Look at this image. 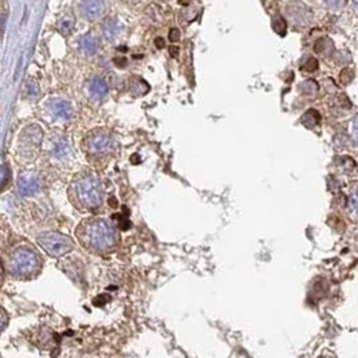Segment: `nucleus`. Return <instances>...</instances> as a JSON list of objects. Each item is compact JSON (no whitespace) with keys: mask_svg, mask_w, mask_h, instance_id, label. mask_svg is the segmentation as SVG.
<instances>
[{"mask_svg":"<svg viewBox=\"0 0 358 358\" xmlns=\"http://www.w3.org/2000/svg\"><path fill=\"white\" fill-rule=\"evenodd\" d=\"M75 239L90 254L103 255L117 248L120 243V233L110 220L103 217L90 216L76 225Z\"/></svg>","mask_w":358,"mask_h":358,"instance_id":"nucleus-1","label":"nucleus"},{"mask_svg":"<svg viewBox=\"0 0 358 358\" xmlns=\"http://www.w3.org/2000/svg\"><path fill=\"white\" fill-rule=\"evenodd\" d=\"M67 197L72 207H75L78 211L93 212L99 210L105 200L102 183L93 172H79L70 181Z\"/></svg>","mask_w":358,"mask_h":358,"instance_id":"nucleus-2","label":"nucleus"},{"mask_svg":"<svg viewBox=\"0 0 358 358\" xmlns=\"http://www.w3.org/2000/svg\"><path fill=\"white\" fill-rule=\"evenodd\" d=\"M85 157L94 167H105L118 152V142L114 133L107 128H96L90 130L81 142Z\"/></svg>","mask_w":358,"mask_h":358,"instance_id":"nucleus-3","label":"nucleus"},{"mask_svg":"<svg viewBox=\"0 0 358 358\" xmlns=\"http://www.w3.org/2000/svg\"><path fill=\"white\" fill-rule=\"evenodd\" d=\"M3 264L7 268L8 274L11 275V278L23 282L38 278L45 266L41 254L28 246H19L14 248L7 255Z\"/></svg>","mask_w":358,"mask_h":358,"instance_id":"nucleus-4","label":"nucleus"},{"mask_svg":"<svg viewBox=\"0 0 358 358\" xmlns=\"http://www.w3.org/2000/svg\"><path fill=\"white\" fill-rule=\"evenodd\" d=\"M43 142V129L36 124L22 129L16 141V154L22 161H34L39 154Z\"/></svg>","mask_w":358,"mask_h":358,"instance_id":"nucleus-5","label":"nucleus"},{"mask_svg":"<svg viewBox=\"0 0 358 358\" xmlns=\"http://www.w3.org/2000/svg\"><path fill=\"white\" fill-rule=\"evenodd\" d=\"M39 247L51 258H62L74 251L75 242L65 233L58 231H46L36 237Z\"/></svg>","mask_w":358,"mask_h":358,"instance_id":"nucleus-6","label":"nucleus"},{"mask_svg":"<svg viewBox=\"0 0 358 358\" xmlns=\"http://www.w3.org/2000/svg\"><path fill=\"white\" fill-rule=\"evenodd\" d=\"M45 120L54 124H67L74 117L72 105L62 98H50L42 107Z\"/></svg>","mask_w":358,"mask_h":358,"instance_id":"nucleus-7","label":"nucleus"},{"mask_svg":"<svg viewBox=\"0 0 358 358\" xmlns=\"http://www.w3.org/2000/svg\"><path fill=\"white\" fill-rule=\"evenodd\" d=\"M46 154L53 163L61 165H69L70 161L74 158L71 145L67 141V138L61 134L51 136L47 141Z\"/></svg>","mask_w":358,"mask_h":358,"instance_id":"nucleus-8","label":"nucleus"},{"mask_svg":"<svg viewBox=\"0 0 358 358\" xmlns=\"http://www.w3.org/2000/svg\"><path fill=\"white\" fill-rule=\"evenodd\" d=\"M16 188H18V193L20 196L31 197L42 189V180L35 172H20L18 181H16Z\"/></svg>","mask_w":358,"mask_h":358,"instance_id":"nucleus-9","label":"nucleus"},{"mask_svg":"<svg viewBox=\"0 0 358 358\" xmlns=\"http://www.w3.org/2000/svg\"><path fill=\"white\" fill-rule=\"evenodd\" d=\"M85 93H86L89 102L94 103V105H101L106 99L107 93H109V86H107L106 81L103 79V78L94 76L86 85Z\"/></svg>","mask_w":358,"mask_h":358,"instance_id":"nucleus-10","label":"nucleus"},{"mask_svg":"<svg viewBox=\"0 0 358 358\" xmlns=\"http://www.w3.org/2000/svg\"><path fill=\"white\" fill-rule=\"evenodd\" d=\"M106 8L105 0H84L79 6L81 14L89 20H96L103 15Z\"/></svg>","mask_w":358,"mask_h":358,"instance_id":"nucleus-11","label":"nucleus"},{"mask_svg":"<svg viewBox=\"0 0 358 358\" xmlns=\"http://www.w3.org/2000/svg\"><path fill=\"white\" fill-rule=\"evenodd\" d=\"M128 90L133 97H142L150 90L146 81L142 79L141 76L133 75L128 82Z\"/></svg>","mask_w":358,"mask_h":358,"instance_id":"nucleus-12","label":"nucleus"},{"mask_svg":"<svg viewBox=\"0 0 358 358\" xmlns=\"http://www.w3.org/2000/svg\"><path fill=\"white\" fill-rule=\"evenodd\" d=\"M79 49L81 51H82V54L90 57V55H94V54H96L97 49H98V45H97V41L93 38L92 35H85L79 41Z\"/></svg>","mask_w":358,"mask_h":358,"instance_id":"nucleus-13","label":"nucleus"},{"mask_svg":"<svg viewBox=\"0 0 358 358\" xmlns=\"http://www.w3.org/2000/svg\"><path fill=\"white\" fill-rule=\"evenodd\" d=\"M103 38L106 41H114L120 35V26L117 20H107L102 27Z\"/></svg>","mask_w":358,"mask_h":358,"instance_id":"nucleus-14","label":"nucleus"},{"mask_svg":"<svg viewBox=\"0 0 358 358\" xmlns=\"http://www.w3.org/2000/svg\"><path fill=\"white\" fill-rule=\"evenodd\" d=\"M333 42L328 38H322L320 41H316V43L314 45V51L316 54H328L329 51H333Z\"/></svg>","mask_w":358,"mask_h":358,"instance_id":"nucleus-15","label":"nucleus"},{"mask_svg":"<svg viewBox=\"0 0 358 358\" xmlns=\"http://www.w3.org/2000/svg\"><path fill=\"white\" fill-rule=\"evenodd\" d=\"M307 121L311 122V126H314L315 124H318V122L321 121L320 113H318L316 110H309L305 115H303V118H302V124H306Z\"/></svg>","mask_w":358,"mask_h":358,"instance_id":"nucleus-16","label":"nucleus"},{"mask_svg":"<svg viewBox=\"0 0 358 358\" xmlns=\"http://www.w3.org/2000/svg\"><path fill=\"white\" fill-rule=\"evenodd\" d=\"M272 28L275 30V32H278L279 35H285V32H286L287 30V23L285 22V19L283 18H276V19L274 20V23H272Z\"/></svg>","mask_w":358,"mask_h":358,"instance_id":"nucleus-17","label":"nucleus"},{"mask_svg":"<svg viewBox=\"0 0 358 358\" xmlns=\"http://www.w3.org/2000/svg\"><path fill=\"white\" fill-rule=\"evenodd\" d=\"M354 78V71L351 69H343L339 74V79H341V84L347 85L350 84L351 79Z\"/></svg>","mask_w":358,"mask_h":358,"instance_id":"nucleus-18","label":"nucleus"},{"mask_svg":"<svg viewBox=\"0 0 358 358\" xmlns=\"http://www.w3.org/2000/svg\"><path fill=\"white\" fill-rule=\"evenodd\" d=\"M316 69H318V61H316L315 58H310L309 61L306 62L305 65H303V67H302V70H305V71L307 72L315 71Z\"/></svg>","mask_w":358,"mask_h":358,"instance_id":"nucleus-19","label":"nucleus"},{"mask_svg":"<svg viewBox=\"0 0 358 358\" xmlns=\"http://www.w3.org/2000/svg\"><path fill=\"white\" fill-rule=\"evenodd\" d=\"M11 175V169L8 168V165L4 163L3 165V189L7 188V183H8V176Z\"/></svg>","mask_w":358,"mask_h":358,"instance_id":"nucleus-20","label":"nucleus"},{"mask_svg":"<svg viewBox=\"0 0 358 358\" xmlns=\"http://www.w3.org/2000/svg\"><path fill=\"white\" fill-rule=\"evenodd\" d=\"M180 36H181L180 31L177 30V28H172L171 32H169V39H171V42H177V41L180 39Z\"/></svg>","mask_w":358,"mask_h":358,"instance_id":"nucleus-21","label":"nucleus"},{"mask_svg":"<svg viewBox=\"0 0 358 358\" xmlns=\"http://www.w3.org/2000/svg\"><path fill=\"white\" fill-rule=\"evenodd\" d=\"M154 43H156L157 49H164L165 47V41L163 38H160V36L154 39Z\"/></svg>","mask_w":358,"mask_h":358,"instance_id":"nucleus-22","label":"nucleus"},{"mask_svg":"<svg viewBox=\"0 0 358 358\" xmlns=\"http://www.w3.org/2000/svg\"><path fill=\"white\" fill-rule=\"evenodd\" d=\"M70 26H71V23H70V22H67V20H66L65 23H62L61 28H62V30H63V31H65V32H67V31L70 30Z\"/></svg>","mask_w":358,"mask_h":358,"instance_id":"nucleus-23","label":"nucleus"},{"mask_svg":"<svg viewBox=\"0 0 358 358\" xmlns=\"http://www.w3.org/2000/svg\"><path fill=\"white\" fill-rule=\"evenodd\" d=\"M171 54L173 55V57H177V54H179V47H171Z\"/></svg>","mask_w":358,"mask_h":358,"instance_id":"nucleus-24","label":"nucleus"},{"mask_svg":"<svg viewBox=\"0 0 358 358\" xmlns=\"http://www.w3.org/2000/svg\"><path fill=\"white\" fill-rule=\"evenodd\" d=\"M354 134H355V138L358 140V120H355L354 121Z\"/></svg>","mask_w":358,"mask_h":358,"instance_id":"nucleus-25","label":"nucleus"},{"mask_svg":"<svg viewBox=\"0 0 358 358\" xmlns=\"http://www.w3.org/2000/svg\"><path fill=\"white\" fill-rule=\"evenodd\" d=\"M180 4H184V6H187V4H189V0H180Z\"/></svg>","mask_w":358,"mask_h":358,"instance_id":"nucleus-26","label":"nucleus"},{"mask_svg":"<svg viewBox=\"0 0 358 358\" xmlns=\"http://www.w3.org/2000/svg\"><path fill=\"white\" fill-rule=\"evenodd\" d=\"M354 7H355V10L358 11V0H354Z\"/></svg>","mask_w":358,"mask_h":358,"instance_id":"nucleus-27","label":"nucleus"},{"mask_svg":"<svg viewBox=\"0 0 358 358\" xmlns=\"http://www.w3.org/2000/svg\"><path fill=\"white\" fill-rule=\"evenodd\" d=\"M124 2H126V3H134L136 0H124Z\"/></svg>","mask_w":358,"mask_h":358,"instance_id":"nucleus-28","label":"nucleus"}]
</instances>
